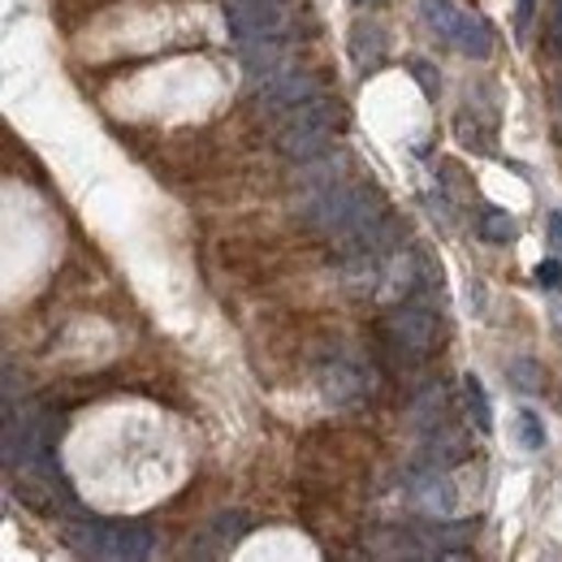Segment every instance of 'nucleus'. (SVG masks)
I'll list each match as a JSON object with an SVG mask.
<instances>
[{
    "label": "nucleus",
    "instance_id": "nucleus-2",
    "mask_svg": "<svg viewBox=\"0 0 562 562\" xmlns=\"http://www.w3.org/2000/svg\"><path fill=\"white\" fill-rule=\"evenodd\" d=\"M420 22L441 40L450 44L454 53L472 57V61H485L493 53V31L481 13H468L463 4L454 0H420Z\"/></svg>",
    "mask_w": 562,
    "mask_h": 562
},
{
    "label": "nucleus",
    "instance_id": "nucleus-16",
    "mask_svg": "<svg viewBox=\"0 0 562 562\" xmlns=\"http://www.w3.org/2000/svg\"><path fill=\"white\" fill-rule=\"evenodd\" d=\"M247 528H251V519H247V515H221V519H216V532H221L225 541H238Z\"/></svg>",
    "mask_w": 562,
    "mask_h": 562
},
{
    "label": "nucleus",
    "instance_id": "nucleus-4",
    "mask_svg": "<svg viewBox=\"0 0 562 562\" xmlns=\"http://www.w3.org/2000/svg\"><path fill=\"white\" fill-rule=\"evenodd\" d=\"M290 0H225V26L238 44L285 40L290 31Z\"/></svg>",
    "mask_w": 562,
    "mask_h": 562
},
{
    "label": "nucleus",
    "instance_id": "nucleus-23",
    "mask_svg": "<svg viewBox=\"0 0 562 562\" xmlns=\"http://www.w3.org/2000/svg\"><path fill=\"white\" fill-rule=\"evenodd\" d=\"M355 4H385V0H355Z\"/></svg>",
    "mask_w": 562,
    "mask_h": 562
},
{
    "label": "nucleus",
    "instance_id": "nucleus-19",
    "mask_svg": "<svg viewBox=\"0 0 562 562\" xmlns=\"http://www.w3.org/2000/svg\"><path fill=\"white\" fill-rule=\"evenodd\" d=\"M532 13H537V0H519V4H515V31H519V35H528Z\"/></svg>",
    "mask_w": 562,
    "mask_h": 562
},
{
    "label": "nucleus",
    "instance_id": "nucleus-3",
    "mask_svg": "<svg viewBox=\"0 0 562 562\" xmlns=\"http://www.w3.org/2000/svg\"><path fill=\"white\" fill-rule=\"evenodd\" d=\"M437 338H441V321L424 303H403V307H394L385 316V347L394 351V359H403V363L424 359V355L437 347Z\"/></svg>",
    "mask_w": 562,
    "mask_h": 562
},
{
    "label": "nucleus",
    "instance_id": "nucleus-8",
    "mask_svg": "<svg viewBox=\"0 0 562 562\" xmlns=\"http://www.w3.org/2000/svg\"><path fill=\"white\" fill-rule=\"evenodd\" d=\"M385 48H390V40H385V31H381V22H355L351 26V61L359 74H372L381 61H385Z\"/></svg>",
    "mask_w": 562,
    "mask_h": 562
},
{
    "label": "nucleus",
    "instance_id": "nucleus-11",
    "mask_svg": "<svg viewBox=\"0 0 562 562\" xmlns=\"http://www.w3.org/2000/svg\"><path fill=\"white\" fill-rule=\"evenodd\" d=\"M472 524H432V528H420V541H428L437 554H454V550H468L472 541Z\"/></svg>",
    "mask_w": 562,
    "mask_h": 562
},
{
    "label": "nucleus",
    "instance_id": "nucleus-9",
    "mask_svg": "<svg viewBox=\"0 0 562 562\" xmlns=\"http://www.w3.org/2000/svg\"><path fill=\"white\" fill-rule=\"evenodd\" d=\"M472 454V437L459 428H428V446H424V463L432 468H454Z\"/></svg>",
    "mask_w": 562,
    "mask_h": 562
},
{
    "label": "nucleus",
    "instance_id": "nucleus-18",
    "mask_svg": "<svg viewBox=\"0 0 562 562\" xmlns=\"http://www.w3.org/2000/svg\"><path fill=\"white\" fill-rule=\"evenodd\" d=\"M412 74L424 82V95H428V100H437V87H441L437 70H432V66H424V61H412Z\"/></svg>",
    "mask_w": 562,
    "mask_h": 562
},
{
    "label": "nucleus",
    "instance_id": "nucleus-13",
    "mask_svg": "<svg viewBox=\"0 0 562 562\" xmlns=\"http://www.w3.org/2000/svg\"><path fill=\"white\" fill-rule=\"evenodd\" d=\"M506 381H510L519 394H541V385H546V376H541L537 359H528V355H519V359H510V363H506Z\"/></svg>",
    "mask_w": 562,
    "mask_h": 562
},
{
    "label": "nucleus",
    "instance_id": "nucleus-6",
    "mask_svg": "<svg viewBox=\"0 0 562 562\" xmlns=\"http://www.w3.org/2000/svg\"><path fill=\"white\" fill-rule=\"evenodd\" d=\"M312 95H316V78L303 70H281L269 82H260V104L273 109V113L278 109H294V104H303Z\"/></svg>",
    "mask_w": 562,
    "mask_h": 562
},
{
    "label": "nucleus",
    "instance_id": "nucleus-15",
    "mask_svg": "<svg viewBox=\"0 0 562 562\" xmlns=\"http://www.w3.org/2000/svg\"><path fill=\"white\" fill-rule=\"evenodd\" d=\"M519 441L528 446V450H541L546 446V424L537 412H519Z\"/></svg>",
    "mask_w": 562,
    "mask_h": 562
},
{
    "label": "nucleus",
    "instance_id": "nucleus-10",
    "mask_svg": "<svg viewBox=\"0 0 562 562\" xmlns=\"http://www.w3.org/2000/svg\"><path fill=\"white\" fill-rule=\"evenodd\" d=\"M325 390H329V398H334V403L351 407L355 398H363V394H368V372H363V368H355V363H334V368L325 372Z\"/></svg>",
    "mask_w": 562,
    "mask_h": 562
},
{
    "label": "nucleus",
    "instance_id": "nucleus-21",
    "mask_svg": "<svg viewBox=\"0 0 562 562\" xmlns=\"http://www.w3.org/2000/svg\"><path fill=\"white\" fill-rule=\"evenodd\" d=\"M550 243L562 251V212H550Z\"/></svg>",
    "mask_w": 562,
    "mask_h": 562
},
{
    "label": "nucleus",
    "instance_id": "nucleus-14",
    "mask_svg": "<svg viewBox=\"0 0 562 562\" xmlns=\"http://www.w3.org/2000/svg\"><path fill=\"white\" fill-rule=\"evenodd\" d=\"M463 390H468V412H472V420H476V432H490L493 416H490V398H485V385H481L476 376H468V381H463Z\"/></svg>",
    "mask_w": 562,
    "mask_h": 562
},
{
    "label": "nucleus",
    "instance_id": "nucleus-1",
    "mask_svg": "<svg viewBox=\"0 0 562 562\" xmlns=\"http://www.w3.org/2000/svg\"><path fill=\"white\" fill-rule=\"evenodd\" d=\"M338 104L334 100H321V95H312V100H303V104H294L290 113H285V126H281L278 135V147L290 156V160H299V165H312V160H321L325 151H329V143L338 135Z\"/></svg>",
    "mask_w": 562,
    "mask_h": 562
},
{
    "label": "nucleus",
    "instance_id": "nucleus-7",
    "mask_svg": "<svg viewBox=\"0 0 562 562\" xmlns=\"http://www.w3.org/2000/svg\"><path fill=\"white\" fill-rule=\"evenodd\" d=\"M151 554V528L131 519V524H109L104 528V559H147Z\"/></svg>",
    "mask_w": 562,
    "mask_h": 562
},
{
    "label": "nucleus",
    "instance_id": "nucleus-20",
    "mask_svg": "<svg viewBox=\"0 0 562 562\" xmlns=\"http://www.w3.org/2000/svg\"><path fill=\"white\" fill-rule=\"evenodd\" d=\"M537 281H541V285H559V260H546V265L537 269Z\"/></svg>",
    "mask_w": 562,
    "mask_h": 562
},
{
    "label": "nucleus",
    "instance_id": "nucleus-12",
    "mask_svg": "<svg viewBox=\"0 0 562 562\" xmlns=\"http://www.w3.org/2000/svg\"><path fill=\"white\" fill-rule=\"evenodd\" d=\"M476 229H481V238H485V243H515V234H519L515 216H510V212H502V209H485V212H481Z\"/></svg>",
    "mask_w": 562,
    "mask_h": 562
},
{
    "label": "nucleus",
    "instance_id": "nucleus-22",
    "mask_svg": "<svg viewBox=\"0 0 562 562\" xmlns=\"http://www.w3.org/2000/svg\"><path fill=\"white\" fill-rule=\"evenodd\" d=\"M554 321H559V329H562V299L554 303Z\"/></svg>",
    "mask_w": 562,
    "mask_h": 562
},
{
    "label": "nucleus",
    "instance_id": "nucleus-17",
    "mask_svg": "<svg viewBox=\"0 0 562 562\" xmlns=\"http://www.w3.org/2000/svg\"><path fill=\"white\" fill-rule=\"evenodd\" d=\"M546 48L562 57V0H554V22H550V31H546Z\"/></svg>",
    "mask_w": 562,
    "mask_h": 562
},
{
    "label": "nucleus",
    "instance_id": "nucleus-5",
    "mask_svg": "<svg viewBox=\"0 0 562 562\" xmlns=\"http://www.w3.org/2000/svg\"><path fill=\"white\" fill-rule=\"evenodd\" d=\"M407 493L416 497V506L424 510H437V515H450L454 506V485H450V468H432V463H420L412 476H407Z\"/></svg>",
    "mask_w": 562,
    "mask_h": 562
}]
</instances>
